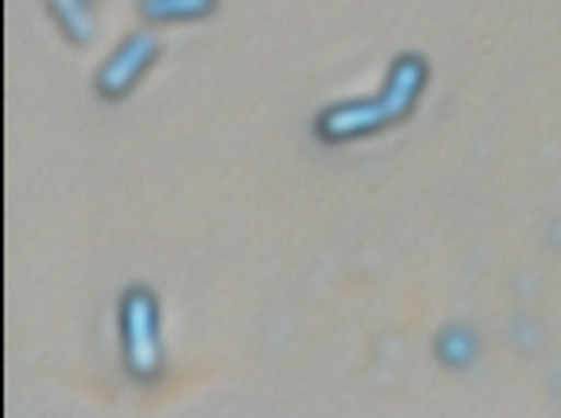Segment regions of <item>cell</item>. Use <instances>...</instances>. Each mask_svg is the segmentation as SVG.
I'll list each match as a JSON object with an SVG mask.
<instances>
[{"mask_svg": "<svg viewBox=\"0 0 561 418\" xmlns=\"http://www.w3.org/2000/svg\"><path fill=\"white\" fill-rule=\"evenodd\" d=\"M430 89V63L419 52H400L389 63L382 89L375 95H359V100H342L323 106L312 117V133L323 147H345L359 139L382 136L389 128L404 125L419 111L422 95Z\"/></svg>", "mask_w": 561, "mask_h": 418, "instance_id": "1", "label": "cell"}, {"mask_svg": "<svg viewBox=\"0 0 561 418\" xmlns=\"http://www.w3.org/2000/svg\"><path fill=\"white\" fill-rule=\"evenodd\" d=\"M118 341L122 363L136 382H158L165 371V335H162V302L151 286H125L118 302Z\"/></svg>", "mask_w": 561, "mask_h": 418, "instance_id": "2", "label": "cell"}, {"mask_svg": "<svg viewBox=\"0 0 561 418\" xmlns=\"http://www.w3.org/2000/svg\"><path fill=\"white\" fill-rule=\"evenodd\" d=\"M162 56V41L154 37V30H133L129 37L118 41V48L103 59V67L96 70V92L100 100L118 103L125 95L136 92V84L147 78V70L154 67Z\"/></svg>", "mask_w": 561, "mask_h": 418, "instance_id": "3", "label": "cell"}, {"mask_svg": "<svg viewBox=\"0 0 561 418\" xmlns=\"http://www.w3.org/2000/svg\"><path fill=\"white\" fill-rule=\"evenodd\" d=\"M220 0H136V12L147 26H187L217 15Z\"/></svg>", "mask_w": 561, "mask_h": 418, "instance_id": "4", "label": "cell"}, {"mask_svg": "<svg viewBox=\"0 0 561 418\" xmlns=\"http://www.w3.org/2000/svg\"><path fill=\"white\" fill-rule=\"evenodd\" d=\"M433 357H437L440 368H448V371H470L481 357V341L473 335V327L448 324L444 330H437V338H433Z\"/></svg>", "mask_w": 561, "mask_h": 418, "instance_id": "5", "label": "cell"}, {"mask_svg": "<svg viewBox=\"0 0 561 418\" xmlns=\"http://www.w3.org/2000/svg\"><path fill=\"white\" fill-rule=\"evenodd\" d=\"M48 15L59 26V34L70 45H92L96 41V15H92V0H48Z\"/></svg>", "mask_w": 561, "mask_h": 418, "instance_id": "6", "label": "cell"}, {"mask_svg": "<svg viewBox=\"0 0 561 418\" xmlns=\"http://www.w3.org/2000/svg\"><path fill=\"white\" fill-rule=\"evenodd\" d=\"M92 4H96V0H92Z\"/></svg>", "mask_w": 561, "mask_h": 418, "instance_id": "7", "label": "cell"}]
</instances>
